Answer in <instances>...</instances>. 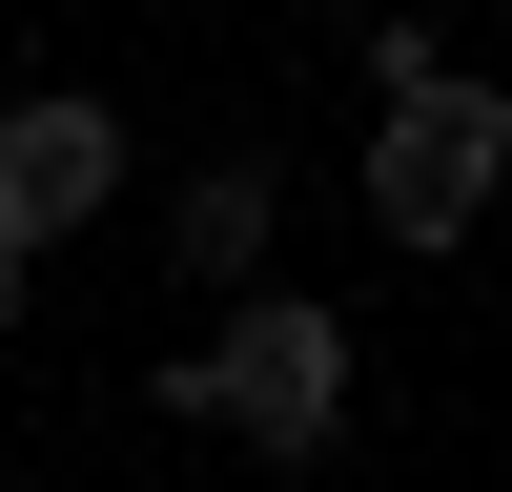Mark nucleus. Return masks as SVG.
Masks as SVG:
<instances>
[{
	"instance_id": "f257e3e1",
	"label": "nucleus",
	"mask_w": 512,
	"mask_h": 492,
	"mask_svg": "<svg viewBox=\"0 0 512 492\" xmlns=\"http://www.w3.org/2000/svg\"><path fill=\"white\" fill-rule=\"evenodd\" d=\"M512 185V103L431 41H390V123H369V226L390 246H472V205Z\"/></svg>"
},
{
	"instance_id": "20e7f679",
	"label": "nucleus",
	"mask_w": 512,
	"mask_h": 492,
	"mask_svg": "<svg viewBox=\"0 0 512 492\" xmlns=\"http://www.w3.org/2000/svg\"><path fill=\"white\" fill-rule=\"evenodd\" d=\"M246 246H267V164H205V185L164 205V267H185V287H246Z\"/></svg>"
},
{
	"instance_id": "7ed1b4c3",
	"label": "nucleus",
	"mask_w": 512,
	"mask_h": 492,
	"mask_svg": "<svg viewBox=\"0 0 512 492\" xmlns=\"http://www.w3.org/2000/svg\"><path fill=\"white\" fill-rule=\"evenodd\" d=\"M123 185V123L82 103V82H41V103H0V267H41V246L82 226V205Z\"/></svg>"
},
{
	"instance_id": "f03ea898",
	"label": "nucleus",
	"mask_w": 512,
	"mask_h": 492,
	"mask_svg": "<svg viewBox=\"0 0 512 492\" xmlns=\"http://www.w3.org/2000/svg\"><path fill=\"white\" fill-rule=\"evenodd\" d=\"M164 410H205V431H246V451H328V410H349V328H328L308 287H267L246 328H205V349L164 369Z\"/></svg>"
}]
</instances>
